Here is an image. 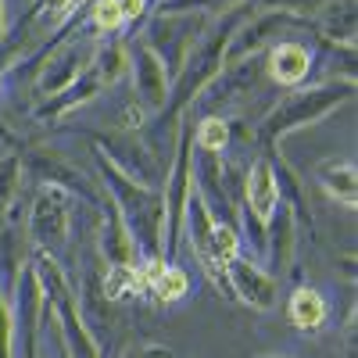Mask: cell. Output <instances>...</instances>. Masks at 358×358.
I'll list each match as a JSON object with an SVG mask.
<instances>
[{"instance_id": "cell-31", "label": "cell", "mask_w": 358, "mask_h": 358, "mask_svg": "<svg viewBox=\"0 0 358 358\" xmlns=\"http://www.w3.org/2000/svg\"><path fill=\"white\" fill-rule=\"evenodd\" d=\"M94 69L97 76L104 79V86H115L129 72V50H126V40H101L97 50H94Z\"/></svg>"}, {"instance_id": "cell-39", "label": "cell", "mask_w": 358, "mask_h": 358, "mask_svg": "<svg viewBox=\"0 0 358 358\" xmlns=\"http://www.w3.org/2000/svg\"><path fill=\"white\" fill-rule=\"evenodd\" d=\"M258 358H290V355H283V351H265V355H258Z\"/></svg>"}, {"instance_id": "cell-20", "label": "cell", "mask_w": 358, "mask_h": 358, "mask_svg": "<svg viewBox=\"0 0 358 358\" xmlns=\"http://www.w3.org/2000/svg\"><path fill=\"white\" fill-rule=\"evenodd\" d=\"M101 212H104V229H101V241H97V251H101V262L104 265H133L140 258L136 244H133V233L122 219V212L115 208V201L104 194V204H101Z\"/></svg>"}, {"instance_id": "cell-17", "label": "cell", "mask_w": 358, "mask_h": 358, "mask_svg": "<svg viewBox=\"0 0 358 358\" xmlns=\"http://www.w3.org/2000/svg\"><path fill=\"white\" fill-rule=\"evenodd\" d=\"M294 251H297V219L280 201L273 208V215H268V222H265V258H262V265L276 280H283L294 265Z\"/></svg>"}, {"instance_id": "cell-12", "label": "cell", "mask_w": 358, "mask_h": 358, "mask_svg": "<svg viewBox=\"0 0 358 358\" xmlns=\"http://www.w3.org/2000/svg\"><path fill=\"white\" fill-rule=\"evenodd\" d=\"M22 169H29V176L40 179V187H57L69 197H79L90 208H101L104 194L97 190V179H86L76 165H69L65 158L47 155V151H22Z\"/></svg>"}, {"instance_id": "cell-37", "label": "cell", "mask_w": 358, "mask_h": 358, "mask_svg": "<svg viewBox=\"0 0 358 358\" xmlns=\"http://www.w3.org/2000/svg\"><path fill=\"white\" fill-rule=\"evenodd\" d=\"M118 8H122L126 25H140L147 15H151V4H147V0H118Z\"/></svg>"}, {"instance_id": "cell-11", "label": "cell", "mask_w": 358, "mask_h": 358, "mask_svg": "<svg viewBox=\"0 0 358 358\" xmlns=\"http://www.w3.org/2000/svg\"><path fill=\"white\" fill-rule=\"evenodd\" d=\"M94 50H97V43H90V40H72V36L62 40L36 69V94L47 101L54 94H62L65 86H72L94 65Z\"/></svg>"}, {"instance_id": "cell-14", "label": "cell", "mask_w": 358, "mask_h": 358, "mask_svg": "<svg viewBox=\"0 0 358 358\" xmlns=\"http://www.w3.org/2000/svg\"><path fill=\"white\" fill-rule=\"evenodd\" d=\"M262 79H265V72H262V54L241 57V62H229L212 83H208V90L197 97L194 108H204L208 115H219V108H229V104H236L241 97H248L251 90H258Z\"/></svg>"}, {"instance_id": "cell-1", "label": "cell", "mask_w": 358, "mask_h": 358, "mask_svg": "<svg viewBox=\"0 0 358 358\" xmlns=\"http://www.w3.org/2000/svg\"><path fill=\"white\" fill-rule=\"evenodd\" d=\"M355 101V79H322L315 86H297L290 94L268 108V115L258 122V143H262V155L276 151L280 140H287L290 133L305 129L322 122L326 115H334L337 108Z\"/></svg>"}, {"instance_id": "cell-27", "label": "cell", "mask_w": 358, "mask_h": 358, "mask_svg": "<svg viewBox=\"0 0 358 358\" xmlns=\"http://www.w3.org/2000/svg\"><path fill=\"white\" fill-rule=\"evenodd\" d=\"M29 268L36 273V283H40V290H43V297H47V305H62L65 297H76L72 280H69V273H65V265L57 262V255L36 248L33 258H29Z\"/></svg>"}, {"instance_id": "cell-3", "label": "cell", "mask_w": 358, "mask_h": 358, "mask_svg": "<svg viewBox=\"0 0 358 358\" xmlns=\"http://www.w3.org/2000/svg\"><path fill=\"white\" fill-rule=\"evenodd\" d=\"M194 194V122L179 126L172 158L165 165L162 179V204H165V219H162V251L169 262H176L179 248H183V215H187V201Z\"/></svg>"}, {"instance_id": "cell-32", "label": "cell", "mask_w": 358, "mask_h": 358, "mask_svg": "<svg viewBox=\"0 0 358 358\" xmlns=\"http://www.w3.org/2000/svg\"><path fill=\"white\" fill-rule=\"evenodd\" d=\"M86 25L94 29V33H101L104 40L129 29L126 18H122V8H118V0H90L86 4Z\"/></svg>"}, {"instance_id": "cell-22", "label": "cell", "mask_w": 358, "mask_h": 358, "mask_svg": "<svg viewBox=\"0 0 358 358\" xmlns=\"http://www.w3.org/2000/svg\"><path fill=\"white\" fill-rule=\"evenodd\" d=\"M29 258L33 255H29V236L22 233V222H4V229H0V290H4L8 301L25 273Z\"/></svg>"}, {"instance_id": "cell-29", "label": "cell", "mask_w": 358, "mask_h": 358, "mask_svg": "<svg viewBox=\"0 0 358 358\" xmlns=\"http://www.w3.org/2000/svg\"><path fill=\"white\" fill-rule=\"evenodd\" d=\"M86 4H90V0H33V4H29V11L22 15V22H18V36L25 33L29 25H36V22L62 29V25H65L69 18H76Z\"/></svg>"}, {"instance_id": "cell-9", "label": "cell", "mask_w": 358, "mask_h": 358, "mask_svg": "<svg viewBox=\"0 0 358 358\" xmlns=\"http://www.w3.org/2000/svg\"><path fill=\"white\" fill-rule=\"evenodd\" d=\"M226 283L236 305H248L255 312H273L280 305V280L244 251L226 262Z\"/></svg>"}, {"instance_id": "cell-41", "label": "cell", "mask_w": 358, "mask_h": 358, "mask_svg": "<svg viewBox=\"0 0 358 358\" xmlns=\"http://www.w3.org/2000/svg\"><path fill=\"white\" fill-rule=\"evenodd\" d=\"M147 4H151V8H158V4H165V0H147Z\"/></svg>"}, {"instance_id": "cell-23", "label": "cell", "mask_w": 358, "mask_h": 358, "mask_svg": "<svg viewBox=\"0 0 358 358\" xmlns=\"http://www.w3.org/2000/svg\"><path fill=\"white\" fill-rule=\"evenodd\" d=\"M287 322L301 334H319L330 322V301L319 287H294L287 297Z\"/></svg>"}, {"instance_id": "cell-38", "label": "cell", "mask_w": 358, "mask_h": 358, "mask_svg": "<svg viewBox=\"0 0 358 358\" xmlns=\"http://www.w3.org/2000/svg\"><path fill=\"white\" fill-rule=\"evenodd\" d=\"M8 43V11H4V0H0V47Z\"/></svg>"}, {"instance_id": "cell-6", "label": "cell", "mask_w": 358, "mask_h": 358, "mask_svg": "<svg viewBox=\"0 0 358 358\" xmlns=\"http://www.w3.org/2000/svg\"><path fill=\"white\" fill-rule=\"evenodd\" d=\"M94 151L104 155L122 176H129L133 183L162 190L165 179V165L155 158V151L147 147L143 136H136V129H111V133H90Z\"/></svg>"}, {"instance_id": "cell-26", "label": "cell", "mask_w": 358, "mask_h": 358, "mask_svg": "<svg viewBox=\"0 0 358 358\" xmlns=\"http://www.w3.org/2000/svg\"><path fill=\"white\" fill-rule=\"evenodd\" d=\"M319 36L334 40V43H355V29H358V11L355 0H326V4L308 18Z\"/></svg>"}, {"instance_id": "cell-7", "label": "cell", "mask_w": 358, "mask_h": 358, "mask_svg": "<svg viewBox=\"0 0 358 358\" xmlns=\"http://www.w3.org/2000/svg\"><path fill=\"white\" fill-rule=\"evenodd\" d=\"M69 229H72V197L57 187H40L36 197L29 201V215H25L29 244L50 255H62L69 244Z\"/></svg>"}, {"instance_id": "cell-25", "label": "cell", "mask_w": 358, "mask_h": 358, "mask_svg": "<svg viewBox=\"0 0 358 358\" xmlns=\"http://www.w3.org/2000/svg\"><path fill=\"white\" fill-rule=\"evenodd\" d=\"M273 158V172H276V190H280V201L294 212L297 226H305L312 236H315V215H312V204H308V190H305V179L297 176L276 151H268Z\"/></svg>"}, {"instance_id": "cell-4", "label": "cell", "mask_w": 358, "mask_h": 358, "mask_svg": "<svg viewBox=\"0 0 358 358\" xmlns=\"http://www.w3.org/2000/svg\"><path fill=\"white\" fill-rule=\"evenodd\" d=\"M194 194L215 222L236 226V212L244 201V169L226 162V155L194 151Z\"/></svg>"}, {"instance_id": "cell-34", "label": "cell", "mask_w": 358, "mask_h": 358, "mask_svg": "<svg viewBox=\"0 0 358 358\" xmlns=\"http://www.w3.org/2000/svg\"><path fill=\"white\" fill-rule=\"evenodd\" d=\"M0 358H15V319L4 290H0Z\"/></svg>"}, {"instance_id": "cell-28", "label": "cell", "mask_w": 358, "mask_h": 358, "mask_svg": "<svg viewBox=\"0 0 358 358\" xmlns=\"http://www.w3.org/2000/svg\"><path fill=\"white\" fill-rule=\"evenodd\" d=\"M140 262V258H136ZM104 265L101 273V290L111 305H126V301H140L143 297V283H140V265Z\"/></svg>"}, {"instance_id": "cell-40", "label": "cell", "mask_w": 358, "mask_h": 358, "mask_svg": "<svg viewBox=\"0 0 358 358\" xmlns=\"http://www.w3.org/2000/svg\"><path fill=\"white\" fill-rule=\"evenodd\" d=\"M0 90H4V65H0Z\"/></svg>"}, {"instance_id": "cell-24", "label": "cell", "mask_w": 358, "mask_h": 358, "mask_svg": "<svg viewBox=\"0 0 358 358\" xmlns=\"http://www.w3.org/2000/svg\"><path fill=\"white\" fill-rule=\"evenodd\" d=\"M315 183L326 190V197L344 204V208H358V169L351 158H326L315 165Z\"/></svg>"}, {"instance_id": "cell-13", "label": "cell", "mask_w": 358, "mask_h": 358, "mask_svg": "<svg viewBox=\"0 0 358 358\" xmlns=\"http://www.w3.org/2000/svg\"><path fill=\"white\" fill-rule=\"evenodd\" d=\"M129 50V76H133V90H136V104L147 111V115H158L169 101V72L162 65V57L147 47L140 36L126 43Z\"/></svg>"}, {"instance_id": "cell-8", "label": "cell", "mask_w": 358, "mask_h": 358, "mask_svg": "<svg viewBox=\"0 0 358 358\" xmlns=\"http://www.w3.org/2000/svg\"><path fill=\"white\" fill-rule=\"evenodd\" d=\"M312 22L308 18H297L290 11H280V8H262V11H251L244 18V25L233 33L229 47H226V65L229 62H241V57H255L262 54L265 47H273L280 36H287L290 29H308Z\"/></svg>"}, {"instance_id": "cell-21", "label": "cell", "mask_w": 358, "mask_h": 358, "mask_svg": "<svg viewBox=\"0 0 358 358\" xmlns=\"http://www.w3.org/2000/svg\"><path fill=\"white\" fill-rule=\"evenodd\" d=\"M62 322V337H65V358H101V344L94 330L86 326V315L79 308L76 297H65L62 305H50Z\"/></svg>"}, {"instance_id": "cell-18", "label": "cell", "mask_w": 358, "mask_h": 358, "mask_svg": "<svg viewBox=\"0 0 358 358\" xmlns=\"http://www.w3.org/2000/svg\"><path fill=\"white\" fill-rule=\"evenodd\" d=\"M101 94H104V79L97 76L94 65H90L72 86H65L62 94L47 97V101L33 111V122H57V118L72 115L76 108H83V104H90V101H97Z\"/></svg>"}, {"instance_id": "cell-15", "label": "cell", "mask_w": 358, "mask_h": 358, "mask_svg": "<svg viewBox=\"0 0 358 358\" xmlns=\"http://www.w3.org/2000/svg\"><path fill=\"white\" fill-rule=\"evenodd\" d=\"M262 72H265V79H273L283 90L305 86L308 76L315 72V47L301 43V40H276L273 47H265Z\"/></svg>"}, {"instance_id": "cell-5", "label": "cell", "mask_w": 358, "mask_h": 358, "mask_svg": "<svg viewBox=\"0 0 358 358\" xmlns=\"http://www.w3.org/2000/svg\"><path fill=\"white\" fill-rule=\"evenodd\" d=\"M208 25H212V15H158L155 11V15L143 18V36L140 40L162 57L169 79H176L183 62H187V54L201 43Z\"/></svg>"}, {"instance_id": "cell-16", "label": "cell", "mask_w": 358, "mask_h": 358, "mask_svg": "<svg viewBox=\"0 0 358 358\" xmlns=\"http://www.w3.org/2000/svg\"><path fill=\"white\" fill-rule=\"evenodd\" d=\"M140 283L151 305H179L190 294V276L179 262L169 258H140Z\"/></svg>"}, {"instance_id": "cell-30", "label": "cell", "mask_w": 358, "mask_h": 358, "mask_svg": "<svg viewBox=\"0 0 358 358\" xmlns=\"http://www.w3.org/2000/svg\"><path fill=\"white\" fill-rule=\"evenodd\" d=\"M233 143V122L222 115H204L194 126V147L208 155H226Z\"/></svg>"}, {"instance_id": "cell-36", "label": "cell", "mask_w": 358, "mask_h": 358, "mask_svg": "<svg viewBox=\"0 0 358 358\" xmlns=\"http://www.w3.org/2000/svg\"><path fill=\"white\" fill-rule=\"evenodd\" d=\"M118 358H179L172 348H162V344H133L126 348Z\"/></svg>"}, {"instance_id": "cell-33", "label": "cell", "mask_w": 358, "mask_h": 358, "mask_svg": "<svg viewBox=\"0 0 358 358\" xmlns=\"http://www.w3.org/2000/svg\"><path fill=\"white\" fill-rule=\"evenodd\" d=\"M22 201V155L0 158V219L11 212V204Z\"/></svg>"}, {"instance_id": "cell-35", "label": "cell", "mask_w": 358, "mask_h": 358, "mask_svg": "<svg viewBox=\"0 0 358 358\" xmlns=\"http://www.w3.org/2000/svg\"><path fill=\"white\" fill-rule=\"evenodd\" d=\"M255 8H280V11H290L297 18H312L326 0H251Z\"/></svg>"}, {"instance_id": "cell-10", "label": "cell", "mask_w": 358, "mask_h": 358, "mask_svg": "<svg viewBox=\"0 0 358 358\" xmlns=\"http://www.w3.org/2000/svg\"><path fill=\"white\" fill-rule=\"evenodd\" d=\"M47 297L36 283V273L25 265V273L11 294V319H15V358H40V319Z\"/></svg>"}, {"instance_id": "cell-19", "label": "cell", "mask_w": 358, "mask_h": 358, "mask_svg": "<svg viewBox=\"0 0 358 358\" xmlns=\"http://www.w3.org/2000/svg\"><path fill=\"white\" fill-rule=\"evenodd\" d=\"M251 215H258L262 222H268L273 208L280 204V190H276V172H273V158L258 155L248 169H244V201H241Z\"/></svg>"}, {"instance_id": "cell-2", "label": "cell", "mask_w": 358, "mask_h": 358, "mask_svg": "<svg viewBox=\"0 0 358 358\" xmlns=\"http://www.w3.org/2000/svg\"><path fill=\"white\" fill-rule=\"evenodd\" d=\"M94 162H97V172L101 179L97 183L104 187V194L115 201V208L122 212L129 233H133V244L140 251V258H165L162 251V219H165V204H162V190H151V187H140L133 183L129 176L118 172L104 155L94 151Z\"/></svg>"}]
</instances>
